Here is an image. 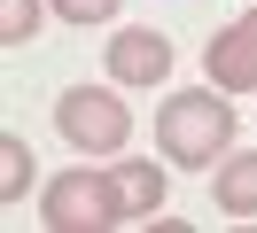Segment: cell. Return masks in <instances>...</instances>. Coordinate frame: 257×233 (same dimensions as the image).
<instances>
[{
  "mask_svg": "<svg viewBox=\"0 0 257 233\" xmlns=\"http://www.w3.org/2000/svg\"><path fill=\"white\" fill-rule=\"evenodd\" d=\"M234 109H226V93H203V86H187V93H172V101L156 109V148H164V163H179V171H203V163H226L234 155Z\"/></svg>",
  "mask_w": 257,
  "mask_h": 233,
  "instance_id": "1",
  "label": "cell"
},
{
  "mask_svg": "<svg viewBox=\"0 0 257 233\" xmlns=\"http://www.w3.org/2000/svg\"><path fill=\"white\" fill-rule=\"evenodd\" d=\"M39 217H47L55 233H101V225H117V171H94L78 155L63 179H47Z\"/></svg>",
  "mask_w": 257,
  "mask_h": 233,
  "instance_id": "2",
  "label": "cell"
},
{
  "mask_svg": "<svg viewBox=\"0 0 257 233\" xmlns=\"http://www.w3.org/2000/svg\"><path fill=\"white\" fill-rule=\"evenodd\" d=\"M55 132L78 155H117L133 140V117H125V101H117L109 86H70L63 101H55Z\"/></svg>",
  "mask_w": 257,
  "mask_h": 233,
  "instance_id": "3",
  "label": "cell"
},
{
  "mask_svg": "<svg viewBox=\"0 0 257 233\" xmlns=\"http://www.w3.org/2000/svg\"><path fill=\"white\" fill-rule=\"evenodd\" d=\"M203 70H210V86H218V93H249V86H257V8H241L234 24L210 39Z\"/></svg>",
  "mask_w": 257,
  "mask_h": 233,
  "instance_id": "4",
  "label": "cell"
},
{
  "mask_svg": "<svg viewBox=\"0 0 257 233\" xmlns=\"http://www.w3.org/2000/svg\"><path fill=\"white\" fill-rule=\"evenodd\" d=\"M172 70V39L164 31H117L109 39V78L117 86H164Z\"/></svg>",
  "mask_w": 257,
  "mask_h": 233,
  "instance_id": "5",
  "label": "cell"
},
{
  "mask_svg": "<svg viewBox=\"0 0 257 233\" xmlns=\"http://www.w3.org/2000/svg\"><path fill=\"white\" fill-rule=\"evenodd\" d=\"M156 217H164V171L117 163V225H156Z\"/></svg>",
  "mask_w": 257,
  "mask_h": 233,
  "instance_id": "6",
  "label": "cell"
},
{
  "mask_svg": "<svg viewBox=\"0 0 257 233\" xmlns=\"http://www.w3.org/2000/svg\"><path fill=\"white\" fill-rule=\"evenodd\" d=\"M210 202H218L226 217H257V148L218 163V186H210Z\"/></svg>",
  "mask_w": 257,
  "mask_h": 233,
  "instance_id": "7",
  "label": "cell"
},
{
  "mask_svg": "<svg viewBox=\"0 0 257 233\" xmlns=\"http://www.w3.org/2000/svg\"><path fill=\"white\" fill-rule=\"evenodd\" d=\"M0 179H8V202H16V194H24V186H32V148H24V140H16V132L0 140Z\"/></svg>",
  "mask_w": 257,
  "mask_h": 233,
  "instance_id": "8",
  "label": "cell"
},
{
  "mask_svg": "<svg viewBox=\"0 0 257 233\" xmlns=\"http://www.w3.org/2000/svg\"><path fill=\"white\" fill-rule=\"evenodd\" d=\"M32 31H39V0H0V39L24 47Z\"/></svg>",
  "mask_w": 257,
  "mask_h": 233,
  "instance_id": "9",
  "label": "cell"
},
{
  "mask_svg": "<svg viewBox=\"0 0 257 233\" xmlns=\"http://www.w3.org/2000/svg\"><path fill=\"white\" fill-rule=\"evenodd\" d=\"M55 8H63L70 24H109V16H117V0H55Z\"/></svg>",
  "mask_w": 257,
  "mask_h": 233,
  "instance_id": "10",
  "label": "cell"
}]
</instances>
